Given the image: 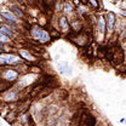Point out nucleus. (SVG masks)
<instances>
[{
    "label": "nucleus",
    "mask_w": 126,
    "mask_h": 126,
    "mask_svg": "<svg viewBox=\"0 0 126 126\" xmlns=\"http://www.w3.org/2000/svg\"><path fill=\"white\" fill-rule=\"evenodd\" d=\"M97 123L96 118L92 114H90V111L87 109L80 110V113L74 115L72 121H70V126H94Z\"/></svg>",
    "instance_id": "f257e3e1"
},
{
    "label": "nucleus",
    "mask_w": 126,
    "mask_h": 126,
    "mask_svg": "<svg viewBox=\"0 0 126 126\" xmlns=\"http://www.w3.org/2000/svg\"><path fill=\"white\" fill-rule=\"evenodd\" d=\"M31 36L34 40H36L39 44H46L52 39L50 33H47L46 31H44L43 28L38 26H34L31 28Z\"/></svg>",
    "instance_id": "f03ea898"
},
{
    "label": "nucleus",
    "mask_w": 126,
    "mask_h": 126,
    "mask_svg": "<svg viewBox=\"0 0 126 126\" xmlns=\"http://www.w3.org/2000/svg\"><path fill=\"white\" fill-rule=\"evenodd\" d=\"M22 63V58L21 56H15L10 52H2L1 56H0V64L1 67H5V65H17Z\"/></svg>",
    "instance_id": "7ed1b4c3"
},
{
    "label": "nucleus",
    "mask_w": 126,
    "mask_h": 126,
    "mask_svg": "<svg viewBox=\"0 0 126 126\" xmlns=\"http://www.w3.org/2000/svg\"><path fill=\"white\" fill-rule=\"evenodd\" d=\"M18 78H19V72H18L17 69L2 67V70H1V80H2V81H6V82L12 84V82H15Z\"/></svg>",
    "instance_id": "20e7f679"
},
{
    "label": "nucleus",
    "mask_w": 126,
    "mask_h": 126,
    "mask_svg": "<svg viewBox=\"0 0 126 126\" xmlns=\"http://www.w3.org/2000/svg\"><path fill=\"white\" fill-rule=\"evenodd\" d=\"M18 97H19L18 92L12 90V89H10V90H7V92L2 94V101L7 102V103H12V102H16L18 99Z\"/></svg>",
    "instance_id": "39448f33"
},
{
    "label": "nucleus",
    "mask_w": 126,
    "mask_h": 126,
    "mask_svg": "<svg viewBox=\"0 0 126 126\" xmlns=\"http://www.w3.org/2000/svg\"><path fill=\"white\" fill-rule=\"evenodd\" d=\"M18 55L21 56V58L22 60H24V61H27V62H35L36 61V58L32 55L31 52H29V50H24V48H21L19 51H18Z\"/></svg>",
    "instance_id": "423d86ee"
},
{
    "label": "nucleus",
    "mask_w": 126,
    "mask_h": 126,
    "mask_svg": "<svg viewBox=\"0 0 126 126\" xmlns=\"http://www.w3.org/2000/svg\"><path fill=\"white\" fill-rule=\"evenodd\" d=\"M106 22H107V29L108 33L111 34L114 31V26H115V15L113 12H108V15L106 17Z\"/></svg>",
    "instance_id": "0eeeda50"
},
{
    "label": "nucleus",
    "mask_w": 126,
    "mask_h": 126,
    "mask_svg": "<svg viewBox=\"0 0 126 126\" xmlns=\"http://www.w3.org/2000/svg\"><path fill=\"white\" fill-rule=\"evenodd\" d=\"M1 17L4 21H7V22H12V23H16L18 22L17 19V16L12 12V11H1Z\"/></svg>",
    "instance_id": "6e6552de"
},
{
    "label": "nucleus",
    "mask_w": 126,
    "mask_h": 126,
    "mask_svg": "<svg viewBox=\"0 0 126 126\" xmlns=\"http://www.w3.org/2000/svg\"><path fill=\"white\" fill-rule=\"evenodd\" d=\"M58 27H60V29H61L63 33H68V32H69V29H70V24H69L67 17L62 16V17L58 19Z\"/></svg>",
    "instance_id": "1a4fd4ad"
},
{
    "label": "nucleus",
    "mask_w": 126,
    "mask_h": 126,
    "mask_svg": "<svg viewBox=\"0 0 126 126\" xmlns=\"http://www.w3.org/2000/svg\"><path fill=\"white\" fill-rule=\"evenodd\" d=\"M106 28H107V22H106V19L102 16H99L98 19H97V29H98V33L102 36L106 34Z\"/></svg>",
    "instance_id": "9d476101"
},
{
    "label": "nucleus",
    "mask_w": 126,
    "mask_h": 126,
    "mask_svg": "<svg viewBox=\"0 0 126 126\" xmlns=\"http://www.w3.org/2000/svg\"><path fill=\"white\" fill-rule=\"evenodd\" d=\"M58 72L63 74V75H68V74H70L72 73V69H70V67H69V64L65 62H60L58 63Z\"/></svg>",
    "instance_id": "9b49d317"
},
{
    "label": "nucleus",
    "mask_w": 126,
    "mask_h": 126,
    "mask_svg": "<svg viewBox=\"0 0 126 126\" xmlns=\"http://www.w3.org/2000/svg\"><path fill=\"white\" fill-rule=\"evenodd\" d=\"M72 28H73V31L75 32V33H80V32H81L82 24H81V22L79 21L78 18H75V19L72 21Z\"/></svg>",
    "instance_id": "f8f14e48"
},
{
    "label": "nucleus",
    "mask_w": 126,
    "mask_h": 126,
    "mask_svg": "<svg viewBox=\"0 0 126 126\" xmlns=\"http://www.w3.org/2000/svg\"><path fill=\"white\" fill-rule=\"evenodd\" d=\"M0 32H1V34H5V35H7V36H12V31L10 29V26L7 27V26H5V24H2L1 26V28H0Z\"/></svg>",
    "instance_id": "ddd939ff"
},
{
    "label": "nucleus",
    "mask_w": 126,
    "mask_h": 126,
    "mask_svg": "<svg viewBox=\"0 0 126 126\" xmlns=\"http://www.w3.org/2000/svg\"><path fill=\"white\" fill-rule=\"evenodd\" d=\"M63 10H64V12H65V14H72L74 9H73V5H72L70 2L65 1V2L63 4Z\"/></svg>",
    "instance_id": "4468645a"
},
{
    "label": "nucleus",
    "mask_w": 126,
    "mask_h": 126,
    "mask_svg": "<svg viewBox=\"0 0 126 126\" xmlns=\"http://www.w3.org/2000/svg\"><path fill=\"white\" fill-rule=\"evenodd\" d=\"M11 11H12L17 17H21V18H22V17L24 16L23 15V12H22V10H21L19 7H17V6H12V7H11Z\"/></svg>",
    "instance_id": "2eb2a0df"
},
{
    "label": "nucleus",
    "mask_w": 126,
    "mask_h": 126,
    "mask_svg": "<svg viewBox=\"0 0 126 126\" xmlns=\"http://www.w3.org/2000/svg\"><path fill=\"white\" fill-rule=\"evenodd\" d=\"M10 36H7V35H5V34H1L0 35V43L1 44H6V43H10V39H9Z\"/></svg>",
    "instance_id": "dca6fc26"
},
{
    "label": "nucleus",
    "mask_w": 126,
    "mask_h": 126,
    "mask_svg": "<svg viewBox=\"0 0 126 126\" xmlns=\"http://www.w3.org/2000/svg\"><path fill=\"white\" fill-rule=\"evenodd\" d=\"M89 2L92 5V7H94V9L98 7V2H97V0H89Z\"/></svg>",
    "instance_id": "f3484780"
},
{
    "label": "nucleus",
    "mask_w": 126,
    "mask_h": 126,
    "mask_svg": "<svg viewBox=\"0 0 126 126\" xmlns=\"http://www.w3.org/2000/svg\"><path fill=\"white\" fill-rule=\"evenodd\" d=\"M61 126H65V125H61Z\"/></svg>",
    "instance_id": "a211bd4d"
},
{
    "label": "nucleus",
    "mask_w": 126,
    "mask_h": 126,
    "mask_svg": "<svg viewBox=\"0 0 126 126\" xmlns=\"http://www.w3.org/2000/svg\"><path fill=\"white\" fill-rule=\"evenodd\" d=\"M58 1H61V0H58Z\"/></svg>",
    "instance_id": "6ab92c4d"
},
{
    "label": "nucleus",
    "mask_w": 126,
    "mask_h": 126,
    "mask_svg": "<svg viewBox=\"0 0 126 126\" xmlns=\"http://www.w3.org/2000/svg\"><path fill=\"white\" fill-rule=\"evenodd\" d=\"M125 1H126V0H125Z\"/></svg>",
    "instance_id": "aec40b11"
}]
</instances>
